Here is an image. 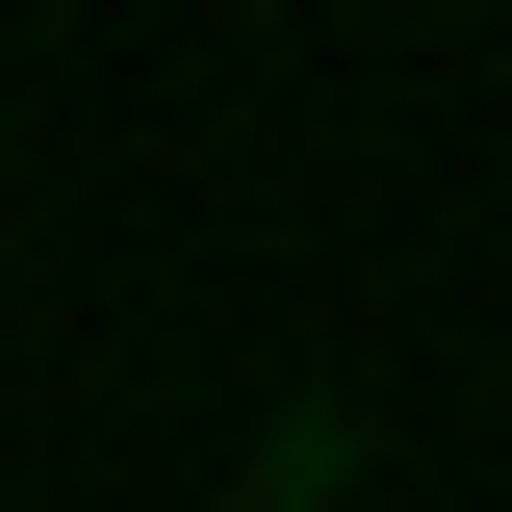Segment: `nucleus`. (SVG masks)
Instances as JSON below:
<instances>
[{"mask_svg": "<svg viewBox=\"0 0 512 512\" xmlns=\"http://www.w3.org/2000/svg\"><path fill=\"white\" fill-rule=\"evenodd\" d=\"M180 512H333V461H231V487H180Z\"/></svg>", "mask_w": 512, "mask_h": 512, "instance_id": "obj_1", "label": "nucleus"}]
</instances>
